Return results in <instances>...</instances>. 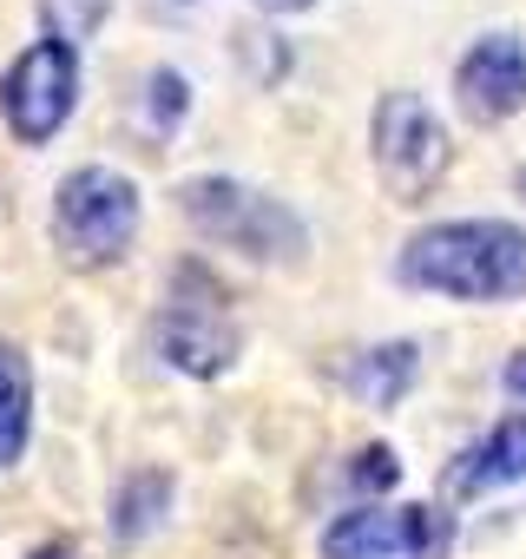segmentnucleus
<instances>
[{
	"instance_id": "19",
	"label": "nucleus",
	"mask_w": 526,
	"mask_h": 559,
	"mask_svg": "<svg viewBox=\"0 0 526 559\" xmlns=\"http://www.w3.org/2000/svg\"><path fill=\"white\" fill-rule=\"evenodd\" d=\"M519 198H526V171H519Z\"/></svg>"
},
{
	"instance_id": "16",
	"label": "nucleus",
	"mask_w": 526,
	"mask_h": 559,
	"mask_svg": "<svg viewBox=\"0 0 526 559\" xmlns=\"http://www.w3.org/2000/svg\"><path fill=\"white\" fill-rule=\"evenodd\" d=\"M500 389H506L513 402H526V349H513V356H506V369H500Z\"/></svg>"
},
{
	"instance_id": "5",
	"label": "nucleus",
	"mask_w": 526,
	"mask_h": 559,
	"mask_svg": "<svg viewBox=\"0 0 526 559\" xmlns=\"http://www.w3.org/2000/svg\"><path fill=\"white\" fill-rule=\"evenodd\" d=\"M237 349H243V330H237V317L224 310V290L211 284L198 263H184L178 284H171V304H165V317H158V356H165L178 376L211 382V376H224V369L237 362Z\"/></svg>"
},
{
	"instance_id": "10",
	"label": "nucleus",
	"mask_w": 526,
	"mask_h": 559,
	"mask_svg": "<svg viewBox=\"0 0 526 559\" xmlns=\"http://www.w3.org/2000/svg\"><path fill=\"white\" fill-rule=\"evenodd\" d=\"M34 441V356L21 343H0V474L21 467Z\"/></svg>"
},
{
	"instance_id": "13",
	"label": "nucleus",
	"mask_w": 526,
	"mask_h": 559,
	"mask_svg": "<svg viewBox=\"0 0 526 559\" xmlns=\"http://www.w3.org/2000/svg\"><path fill=\"white\" fill-rule=\"evenodd\" d=\"M112 14V0H40V21H47V40H60V47H73L80 53V40L99 27Z\"/></svg>"
},
{
	"instance_id": "6",
	"label": "nucleus",
	"mask_w": 526,
	"mask_h": 559,
	"mask_svg": "<svg viewBox=\"0 0 526 559\" xmlns=\"http://www.w3.org/2000/svg\"><path fill=\"white\" fill-rule=\"evenodd\" d=\"M73 106H80V53L47 34L27 53H14L8 73H0V119H8L21 145H47L73 119Z\"/></svg>"
},
{
	"instance_id": "8",
	"label": "nucleus",
	"mask_w": 526,
	"mask_h": 559,
	"mask_svg": "<svg viewBox=\"0 0 526 559\" xmlns=\"http://www.w3.org/2000/svg\"><path fill=\"white\" fill-rule=\"evenodd\" d=\"M454 106L474 126H506L513 112H526V40L513 27L480 34L454 60Z\"/></svg>"
},
{
	"instance_id": "3",
	"label": "nucleus",
	"mask_w": 526,
	"mask_h": 559,
	"mask_svg": "<svg viewBox=\"0 0 526 559\" xmlns=\"http://www.w3.org/2000/svg\"><path fill=\"white\" fill-rule=\"evenodd\" d=\"M139 217H145V198L119 165H73L53 185L47 230H53V250L73 270H106V263H119L132 250Z\"/></svg>"
},
{
	"instance_id": "11",
	"label": "nucleus",
	"mask_w": 526,
	"mask_h": 559,
	"mask_svg": "<svg viewBox=\"0 0 526 559\" xmlns=\"http://www.w3.org/2000/svg\"><path fill=\"white\" fill-rule=\"evenodd\" d=\"M415 376H421V349L415 343H375V349H362L356 362H349V395H362L369 408H395L408 389H415Z\"/></svg>"
},
{
	"instance_id": "15",
	"label": "nucleus",
	"mask_w": 526,
	"mask_h": 559,
	"mask_svg": "<svg viewBox=\"0 0 526 559\" xmlns=\"http://www.w3.org/2000/svg\"><path fill=\"white\" fill-rule=\"evenodd\" d=\"M395 480H402V461H395L388 441H369V448L349 454V487H356V493H388Z\"/></svg>"
},
{
	"instance_id": "18",
	"label": "nucleus",
	"mask_w": 526,
	"mask_h": 559,
	"mask_svg": "<svg viewBox=\"0 0 526 559\" xmlns=\"http://www.w3.org/2000/svg\"><path fill=\"white\" fill-rule=\"evenodd\" d=\"M263 14H303V8H316V0H256Z\"/></svg>"
},
{
	"instance_id": "2",
	"label": "nucleus",
	"mask_w": 526,
	"mask_h": 559,
	"mask_svg": "<svg viewBox=\"0 0 526 559\" xmlns=\"http://www.w3.org/2000/svg\"><path fill=\"white\" fill-rule=\"evenodd\" d=\"M178 211H184V224H191L198 237H211V243H224V250H237V257H250V263L290 270V263H303V250H310L303 211H290L277 191H256V185H243V178H230V171H198V178H184V185H178Z\"/></svg>"
},
{
	"instance_id": "9",
	"label": "nucleus",
	"mask_w": 526,
	"mask_h": 559,
	"mask_svg": "<svg viewBox=\"0 0 526 559\" xmlns=\"http://www.w3.org/2000/svg\"><path fill=\"white\" fill-rule=\"evenodd\" d=\"M513 480H526V415H506L474 448H461L441 487H447V500H480V493L513 487Z\"/></svg>"
},
{
	"instance_id": "12",
	"label": "nucleus",
	"mask_w": 526,
	"mask_h": 559,
	"mask_svg": "<svg viewBox=\"0 0 526 559\" xmlns=\"http://www.w3.org/2000/svg\"><path fill=\"white\" fill-rule=\"evenodd\" d=\"M165 500H171V474H158V467H145V474H132L125 480V493H119V539H139L145 526H158L165 520Z\"/></svg>"
},
{
	"instance_id": "14",
	"label": "nucleus",
	"mask_w": 526,
	"mask_h": 559,
	"mask_svg": "<svg viewBox=\"0 0 526 559\" xmlns=\"http://www.w3.org/2000/svg\"><path fill=\"white\" fill-rule=\"evenodd\" d=\"M184 106H191V80H184L178 67L145 73V126H152V132H171V126L184 119Z\"/></svg>"
},
{
	"instance_id": "7",
	"label": "nucleus",
	"mask_w": 526,
	"mask_h": 559,
	"mask_svg": "<svg viewBox=\"0 0 526 559\" xmlns=\"http://www.w3.org/2000/svg\"><path fill=\"white\" fill-rule=\"evenodd\" d=\"M454 513L441 507H349L323 526V559H447Z\"/></svg>"
},
{
	"instance_id": "17",
	"label": "nucleus",
	"mask_w": 526,
	"mask_h": 559,
	"mask_svg": "<svg viewBox=\"0 0 526 559\" xmlns=\"http://www.w3.org/2000/svg\"><path fill=\"white\" fill-rule=\"evenodd\" d=\"M27 559H80V552H73V546H67V539H47V546H34V552H27Z\"/></svg>"
},
{
	"instance_id": "1",
	"label": "nucleus",
	"mask_w": 526,
	"mask_h": 559,
	"mask_svg": "<svg viewBox=\"0 0 526 559\" xmlns=\"http://www.w3.org/2000/svg\"><path fill=\"white\" fill-rule=\"evenodd\" d=\"M408 290L454 304H513L526 297V224L513 217H441L395 250Z\"/></svg>"
},
{
	"instance_id": "4",
	"label": "nucleus",
	"mask_w": 526,
	"mask_h": 559,
	"mask_svg": "<svg viewBox=\"0 0 526 559\" xmlns=\"http://www.w3.org/2000/svg\"><path fill=\"white\" fill-rule=\"evenodd\" d=\"M369 158H375V171H382V185H388V198H395V204H421V198L441 185V171H447L454 145H447L441 112H434L421 93L395 86V93H382V106H375Z\"/></svg>"
}]
</instances>
